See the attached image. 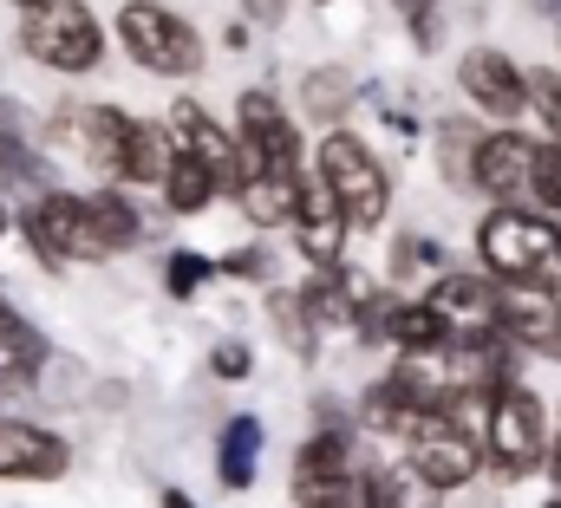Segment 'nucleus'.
<instances>
[{"instance_id":"2f4dec72","label":"nucleus","mask_w":561,"mask_h":508,"mask_svg":"<svg viewBox=\"0 0 561 508\" xmlns=\"http://www.w3.org/2000/svg\"><path fill=\"white\" fill-rule=\"evenodd\" d=\"M477 137H483V130L470 125V118H444V125H437V150H444V176H450V183L470 176V150H477Z\"/></svg>"},{"instance_id":"2eb2a0df","label":"nucleus","mask_w":561,"mask_h":508,"mask_svg":"<svg viewBox=\"0 0 561 508\" xmlns=\"http://www.w3.org/2000/svg\"><path fill=\"white\" fill-rule=\"evenodd\" d=\"M366 274L359 267H320L307 287H294L300 293V307H307V320H313V333H333V326H353V313H359V300H366Z\"/></svg>"},{"instance_id":"aec40b11","label":"nucleus","mask_w":561,"mask_h":508,"mask_svg":"<svg viewBox=\"0 0 561 508\" xmlns=\"http://www.w3.org/2000/svg\"><path fill=\"white\" fill-rule=\"evenodd\" d=\"M294 189H300V183H294ZM294 189L275 183V176H262V170H236V176H229V196H236V209H242L255 229L294 222Z\"/></svg>"},{"instance_id":"39448f33","label":"nucleus","mask_w":561,"mask_h":508,"mask_svg":"<svg viewBox=\"0 0 561 508\" xmlns=\"http://www.w3.org/2000/svg\"><path fill=\"white\" fill-rule=\"evenodd\" d=\"M307 150H300V125L280 112L275 92H242L236 99V170H262V176H275V183H300L307 170Z\"/></svg>"},{"instance_id":"4c0bfd02","label":"nucleus","mask_w":561,"mask_h":508,"mask_svg":"<svg viewBox=\"0 0 561 508\" xmlns=\"http://www.w3.org/2000/svg\"><path fill=\"white\" fill-rule=\"evenodd\" d=\"M346 508H379V476H373V470H359V476H353V489H346Z\"/></svg>"},{"instance_id":"6e6552de","label":"nucleus","mask_w":561,"mask_h":508,"mask_svg":"<svg viewBox=\"0 0 561 508\" xmlns=\"http://www.w3.org/2000/svg\"><path fill=\"white\" fill-rule=\"evenodd\" d=\"M490 326L510 339V353H536V359H561V293L542 287H503L490 293Z\"/></svg>"},{"instance_id":"4468645a","label":"nucleus","mask_w":561,"mask_h":508,"mask_svg":"<svg viewBox=\"0 0 561 508\" xmlns=\"http://www.w3.org/2000/svg\"><path fill=\"white\" fill-rule=\"evenodd\" d=\"M405 463L419 470L437 496H450V489H463V483L483 470V450H477V443H463V437H450V430L431 417L419 437H412V457H405Z\"/></svg>"},{"instance_id":"1a4fd4ad","label":"nucleus","mask_w":561,"mask_h":508,"mask_svg":"<svg viewBox=\"0 0 561 508\" xmlns=\"http://www.w3.org/2000/svg\"><path fill=\"white\" fill-rule=\"evenodd\" d=\"M529 170H536V137H523V130H483L477 150H470L463 189H483L496 209H523Z\"/></svg>"},{"instance_id":"423d86ee","label":"nucleus","mask_w":561,"mask_h":508,"mask_svg":"<svg viewBox=\"0 0 561 508\" xmlns=\"http://www.w3.org/2000/svg\"><path fill=\"white\" fill-rule=\"evenodd\" d=\"M483 457L503 476H529L549 457V404L529 384H503L490 404V430H483Z\"/></svg>"},{"instance_id":"20e7f679","label":"nucleus","mask_w":561,"mask_h":508,"mask_svg":"<svg viewBox=\"0 0 561 508\" xmlns=\"http://www.w3.org/2000/svg\"><path fill=\"white\" fill-rule=\"evenodd\" d=\"M118 39H125L131 66H144L150 79H196L203 72V33L183 13L157 7V0H125L118 7Z\"/></svg>"},{"instance_id":"473e14b6","label":"nucleus","mask_w":561,"mask_h":508,"mask_svg":"<svg viewBox=\"0 0 561 508\" xmlns=\"http://www.w3.org/2000/svg\"><path fill=\"white\" fill-rule=\"evenodd\" d=\"M216 274V261H203V254H170L163 261V287L176 293V300H190V293H203V280Z\"/></svg>"},{"instance_id":"c756f323","label":"nucleus","mask_w":561,"mask_h":508,"mask_svg":"<svg viewBox=\"0 0 561 508\" xmlns=\"http://www.w3.org/2000/svg\"><path fill=\"white\" fill-rule=\"evenodd\" d=\"M399 307H405V300H399L392 287H379V280H373V287H366V300H359V313H353V326H359V339H366V346H392V326H399Z\"/></svg>"},{"instance_id":"a878e982","label":"nucleus","mask_w":561,"mask_h":508,"mask_svg":"<svg viewBox=\"0 0 561 508\" xmlns=\"http://www.w3.org/2000/svg\"><path fill=\"white\" fill-rule=\"evenodd\" d=\"M424 424H431V417L405 411V404H399V397L386 391V379H379L373 391H366V397H359V430H379V437H405V443H412Z\"/></svg>"},{"instance_id":"f3484780","label":"nucleus","mask_w":561,"mask_h":508,"mask_svg":"<svg viewBox=\"0 0 561 508\" xmlns=\"http://www.w3.org/2000/svg\"><path fill=\"white\" fill-rule=\"evenodd\" d=\"M85 222H92V242H99L105 261H112V254L144 249V235H150V222L138 216V203H131L125 189H112V183L85 196Z\"/></svg>"},{"instance_id":"f704fd0d","label":"nucleus","mask_w":561,"mask_h":508,"mask_svg":"<svg viewBox=\"0 0 561 508\" xmlns=\"http://www.w3.org/2000/svg\"><path fill=\"white\" fill-rule=\"evenodd\" d=\"M209 372H216L222 384H242L249 372H255V353H249L242 339H222V346L209 353Z\"/></svg>"},{"instance_id":"e433bc0d","label":"nucleus","mask_w":561,"mask_h":508,"mask_svg":"<svg viewBox=\"0 0 561 508\" xmlns=\"http://www.w3.org/2000/svg\"><path fill=\"white\" fill-rule=\"evenodd\" d=\"M242 13H249V26H280L287 0H242Z\"/></svg>"},{"instance_id":"c03bdc74","label":"nucleus","mask_w":561,"mask_h":508,"mask_svg":"<svg viewBox=\"0 0 561 508\" xmlns=\"http://www.w3.org/2000/svg\"><path fill=\"white\" fill-rule=\"evenodd\" d=\"M313 7H333V0H313Z\"/></svg>"},{"instance_id":"f257e3e1","label":"nucleus","mask_w":561,"mask_h":508,"mask_svg":"<svg viewBox=\"0 0 561 508\" xmlns=\"http://www.w3.org/2000/svg\"><path fill=\"white\" fill-rule=\"evenodd\" d=\"M477 254H483V274L503 287L561 293V235L536 209H490L477 222Z\"/></svg>"},{"instance_id":"0eeeda50","label":"nucleus","mask_w":561,"mask_h":508,"mask_svg":"<svg viewBox=\"0 0 561 508\" xmlns=\"http://www.w3.org/2000/svg\"><path fill=\"white\" fill-rule=\"evenodd\" d=\"M20 235L46 267H72V261H105L85 222V196L79 189H46L20 209Z\"/></svg>"},{"instance_id":"412c9836","label":"nucleus","mask_w":561,"mask_h":508,"mask_svg":"<svg viewBox=\"0 0 561 508\" xmlns=\"http://www.w3.org/2000/svg\"><path fill=\"white\" fill-rule=\"evenodd\" d=\"M255 463H262V417H229L222 424V443H216L222 489H249L255 483Z\"/></svg>"},{"instance_id":"c9c22d12","label":"nucleus","mask_w":561,"mask_h":508,"mask_svg":"<svg viewBox=\"0 0 561 508\" xmlns=\"http://www.w3.org/2000/svg\"><path fill=\"white\" fill-rule=\"evenodd\" d=\"M216 267L236 274V280H262V274H268V249H236V254H222Z\"/></svg>"},{"instance_id":"58836bf2","label":"nucleus","mask_w":561,"mask_h":508,"mask_svg":"<svg viewBox=\"0 0 561 508\" xmlns=\"http://www.w3.org/2000/svg\"><path fill=\"white\" fill-rule=\"evenodd\" d=\"M0 137H26V105L0 99Z\"/></svg>"},{"instance_id":"7c9ffc66","label":"nucleus","mask_w":561,"mask_h":508,"mask_svg":"<svg viewBox=\"0 0 561 508\" xmlns=\"http://www.w3.org/2000/svg\"><path fill=\"white\" fill-rule=\"evenodd\" d=\"M523 203H536V216H549V229L561 235V150L536 143V170H529V196Z\"/></svg>"},{"instance_id":"9d476101","label":"nucleus","mask_w":561,"mask_h":508,"mask_svg":"<svg viewBox=\"0 0 561 508\" xmlns=\"http://www.w3.org/2000/svg\"><path fill=\"white\" fill-rule=\"evenodd\" d=\"M163 137H170V150H176V157L203 163V170L229 189V176H236V130L222 125L216 112H203L196 99H176V105L163 112Z\"/></svg>"},{"instance_id":"6ab92c4d","label":"nucleus","mask_w":561,"mask_h":508,"mask_svg":"<svg viewBox=\"0 0 561 508\" xmlns=\"http://www.w3.org/2000/svg\"><path fill=\"white\" fill-rule=\"evenodd\" d=\"M39 372H46V339H39V326H33L20 307L0 300V384H33Z\"/></svg>"},{"instance_id":"393cba45","label":"nucleus","mask_w":561,"mask_h":508,"mask_svg":"<svg viewBox=\"0 0 561 508\" xmlns=\"http://www.w3.org/2000/svg\"><path fill=\"white\" fill-rule=\"evenodd\" d=\"M0 189L46 196V189H53V163H46L26 137H0Z\"/></svg>"},{"instance_id":"7ed1b4c3","label":"nucleus","mask_w":561,"mask_h":508,"mask_svg":"<svg viewBox=\"0 0 561 508\" xmlns=\"http://www.w3.org/2000/svg\"><path fill=\"white\" fill-rule=\"evenodd\" d=\"M20 53L33 66H46V72L79 79V72H92L105 59V26H99V13L85 0H46V7H33L20 20Z\"/></svg>"},{"instance_id":"37998d69","label":"nucleus","mask_w":561,"mask_h":508,"mask_svg":"<svg viewBox=\"0 0 561 508\" xmlns=\"http://www.w3.org/2000/svg\"><path fill=\"white\" fill-rule=\"evenodd\" d=\"M542 508H561V496H556V503H542Z\"/></svg>"},{"instance_id":"bb28decb","label":"nucleus","mask_w":561,"mask_h":508,"mask_svg":"<svg viewBox=\"0 0 561 508\" xmlns=\"http://www.w3.org/2000/svg\"><path fill=\"white\" fill-rule=\"evenodd\" d=\"M268 320H275L280 346L307 366L313 353H320V333H313V320H307V307H300V293L294 287H280V293H268Z\"/></svg>"},{"instance_id":"5701e85b","label":"nucleus","mask_w":561,"mask_h":508,"mask_svg":"<svg viewBox=\"0 0 561 508\" xmlns=\"http://www.w3.org/2000/svg\"><path fill=\"white\" fill-rule=\"evenodd\" d=\"M353 92H359V85H353V72H346V66H313V72L300 79V112L333 125V118H346V112H353Z\"/></svg>"},{"instance_id":"79ce46f5","label":"nucleus","mask_w":561,"mask_h":508,"mask_svg":"<svg viewBox=\"0 0 561 508\" xmlns=\"http://www.w3.org/2000/svg\"><path fill=\"white\" fill-rule=\"evenodd\" d=\"M13 7H20V13H33V7H46V0H13Z\"/></svg>"},{"instance_id":"c85d7f7f","label":"nucleus","mask_w":561,"mask_h":508,"mask_svg":"<svg viewBox=\"0 0 561 508\" xmlns=\"http://www.w3.org/2000/svg\"><path fill=\"white\" fill-rule=\"evenodd\" d=\"M373 476H379V508H444V496L412 463H392V470H373Z\"/></svg>"},{"instance_id":"b1692460","label":"nucleus","mask_w":561,"mask_h":508,"mask_svg":"<svg viewBox=\"0 0 561 508\" xmlns=\"http://www.w3.org/2000/svg\"><path fill=\"white\" fill-rule=\"evenodd\" d=\"M444 339H450V326H444L424 300H405V307H399V326H392L399 359H437V353H444Z\"/></svg>"},{"instance_id":"f03ea898","label":"nucleus","mask_w":561,"mask_h":508,"mask_svg":"<svg viewBox=\"0 0 561 508\" xmlns=\"http://www.w3.org/2000/svg\"><path fill=\"white\" fill-rule=\"evenodd\" d=\"M307 176L333 196V209L346 216V229H386V216H392V176H386V163L353 130H327Z\"/></svg>"},{"instance_id":"f8f14e48","label":"nucleus","mask_w":561,"mask_h":508,"mask_svg":"<svg viewBox=\"0 0 561 508\" xmlns=\"http://www.w3.org/2000/svg\"><path fill=\"white\" fill-rule=\"evenodd\" d=\"M457 85L483 118H523V66L503 46H470L457 59Z\"/></svg>"},{"instance_id":"dca6fc26","label":"nucleus","mask_w":561,"mask_h":508,"mask_svg":"<svg viewBox=\"0 0 561 508\" xmlns=\"http://www.w3.org/2000/svg\"><path fill=\"white\" fill-rule=\"evenodd\" d=\"M170 137H163V125H144V118H131L125 125V137H118V150H112V189H144V183H163V170H170Z\"/></svg>"},{"instance_id":"72a5a7b5","label":"nucleus","mask_w":561,"mask_h":508,"mask_svg":"<svg viewBox=\"0 0 561 508\" xmlns=\"http://www.w3.org/2000/svg\"><path fill=\"white\" fill-rule=\"evenodd\" d=\"M399 7V20H405V33H412V46L431 53L437 46V33H444V20H437V0H392Z\"/></svg>"},{"instance_id":"cd10ccee","label":"nucleus","mask_w":561,"mask_h":508,"mask_svg":"<svg viewBox=\"0 0 561 508\" xmlns=\"http://www.w3.org/2000/svg\"><path fill=\"white\" fill-rule=\"evenodd\" d=\"M523 112H536L542 150H561V72H523Z\"/></svg>"},{"instance_id":"a211bd4d","label":"nucleus","mask_w":561,"mask_h":508,"mask_svg":"<svg viewBox=\"0 0 561 508\" xmlns=\"http://www.w3.org/2000/svg\"><path fill=\"white\" fill-rule=\"evenodd\" d=\"M490 293H496V280L490 274H437L431 280V293H424V307L457 333V326H490Z\"/></svg>"},{"instance_id":"ddd939ff","label":"nucleus","mask_w":561,"mask_h":508,"mask_svg":"<svg viewBox=\"0 0 561 508\" xmlns=\"http://www.w3.org/2000/svg\"><path fill=\"white\" fill-rule=\"evenodd\" d=\"M287 229H294V249L307 254L313 267H340V261H346V235H353V229H346V216L333 209V196H327L313 176H300V189H294V222H287Z\"/></svg>"},{"instance_id":"ea45409f","label":"nucleus","mask_w":561,"mask_h":508,"mask_svg":"<svg viewBox=\"0 0 561 508\" xmlns=\"http://www.w3.org/2000/svg\"><path fill=\"white\" fill-rule=\"evenodd\" d=\"M542 463H549V476L561 483V411L549 417V457H542Z\"/></svg>"},{"instance_id":"9b49d317","label":"nucleus","mask_w":561,"mask_h":508,"mask_svg":"<svg viewBox=\"0 0 561 508\" xmlns=\"http://www.w3.org/2000/svg\"><path fill=\"white\" fill-rule=\"evenodd\" d=\"M72 470V443L46 424H0V483H59Z\"/></svg>"},{"instance_id":"4be33fe9","label":"nucleus","mask_w":561,"mask_h":508,"mask_svg":"<svg viewBox=\"0 0 561 508\" xmlns=\"http://www.w3.org/2000/svg\"><path fill=\"white\" fill-rule=\"evenodd\" d=\"M157 189H163V209H170V216H203V209L222 196V183H216L203 163H190V157H170V170H163Z\"/></svg>"},{"instance_id":"a19ab883","label":"nucleus","mask_w":561,"mask_h":508,"mask_svg":"<svg viewBox=\"0 0 561 508\" xmlns=\"http://www.w3.org/2000/svg\"><path fill=\"white\" fill-rule=\"evenodd\" d=\"M157 508H196V503H190V496H183L176 483H163V489H157Z\"/></svg>"}]
</instances>
